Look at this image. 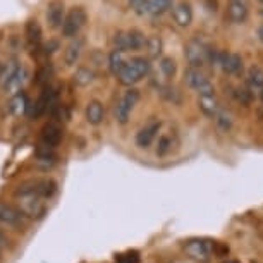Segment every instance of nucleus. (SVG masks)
I'll list each match as a JSON object with an SVG mask.
<instances>
[{
  "instance_id": "nucleus-1",
  "label": "nucleus",
  "mask_w": 263,
  "mask_h": 263,
  "mask_svg": "<svg viewBox=\"0 0 263 263\" xmlns=\"http://www.w3.org/2000/svg\"><path fill=\"white\" fill-rule=\"evenodd\" d=\"M14 196H16L17 208L21 210L24 217H33V218L43 217L47 206H45L43 198L34 190V181H29L26 184L19 186V190L16 191Z\"/></svg>"
},
{
  "instance_id": "nucleus-2",
  "label": "nucleus",
  "mask_w": 263,
  "mask_h": 263,
  "mask_svg": "<svg viewBox=\"0 0 263 263\" xmlns=\"http://www.w3.org/2000/svg\"><path fill=\"white\" fill-rule=\"evenodd\" d=\"M152 71V64L148 57H133L124 64V67L119 71L117 78L119 83L124 86H133L138 81H141L143 78L148 76Z\"/></svg>"
},
{
  "instance_id": "nucleus-3",
  "label": "nucleus",
  "mask_w": 263,
  "mask_h": 263,
  "mask_svg": "<svg viewBox=\"0 0 263 263\" xmlns=\"http://www.w3.org/2000/svg\"><path fill=\"white\" fill-rule=\"evenodd\" d=\"M146 45V36L140 29H131V31H117L112 38V47L117 52H131L141 50Z\"/></svg>"
},
{
  "instance_id": "nucleus-4",
  "label": "nucleus",
  "mask_w": 263,
  "mask_h": 263,
  "mask_svg": "<svg viewBox=\"0 0 263 263\" xmlns=\"http://www.w3.org/2000/svg\"><path fill=\"white\" fill-rule=\"evenodd\" d=\"M138 100H140V91L135 90V88H129V90L119 98L116 107H114V117H116V121L119 124H127L133 108H135Z\"/></svg>"
},
{
  "instance_id": "nucleus-5",
  "label": "nucleus",
  "mask_w": 263,
  "mask_h": 263,
  "mask_svg": "<svg viewBox=\"0 0 263 263\" xmlns=\"http://www.w3.org/2000/svg\"><path fill=\"white\" fill-rule=\"evenodd\" d=\"M208 53H210V48H208L200 38H193L186 43L184 55H186L187 64H190V67L200 69L201 66H205L208 62Z\"/></svg>"
},
{
  "instance_id": "nucleus-6",
  "label": "nucleus",
  "mask_w": 263,
  "mask_h": 263,
  "mask_svg": "<svg viewBox=\"0 0 263 263\" xmlns=\"http://www.w3.org/2000/svg\"><path fill=\"white\" fill-rule=\"evenodd\" d=\"M86 11L83 7H74L69 11V14L64 17L62 23V34L66 38H76L83 26L86 24Z\"/></svg>"
},
{
  "instance_id": "nucleus-7",
  "label": "nucleus",
  "mask_w": 263,
  "mask_h": 263,
  "mask_svg": "<svg viewBox=\"0 0 263 263\" xmlns=\"http://www.w3.org/2000/svg\"><path fill=\"white\" fill-rule=\"evenodd\" d=\"M184 83L191 90H195L198 95H213L215 90H213V84L210 83L205 74H203L201 69H195L190 67L184 72Z\"/></svg>"
},
{
  "instance_id": "nucleus-8",
  "label": "nucleus",
  "mask_w": 263,
  "mask_h": 263,
  "mask_svg": "<svg viewBox=\"0 0 263 263\" xmlns=\"http://www.w3.org/2000/svg\"><path fill=\"white\" fill-rule=\"evenodd\" d=\"M62 140V129L59 127V124L55 122H48L42 127L40 131V148H45V150H53L59 146V143Z\"/></svg>"
},
{
  "instance_id": "nucleus-9",
  "label": "nucleus",
  "mask_w": 263,
  "mask_h": 263,
  "mask_svg": "<svg viewBox=\"0 0 263 263\" xmlns=\"http://www.w3.org/2000/svg\"><path fill=\"white\" fill-rule=\"evenodd\" d=\"M0 224L6 227H12V229H19V227L24 226V215L17 206L0 201Z\"/></svg>"
},
{
  "instance_id": "nucleus-10",
  "label": "nucleus",
  "mask_w": 263,
  "mask_h": 263,
  "mask_svg": "<svg viewBox=\"0 0 263 263\" xmlns=\"http://www.w3.org/2000/svg\"><path fill=\"white\" fill-rule=\"evenodd\" d=\"M217 66H220L222 71L231 74V76H239L242 72V57L239 53L218 52Z\"/></svg>"
},
{
  "instance_id": "nucleus-11",
  "label": "nucleus",
  "mask_w": 263,
  "mask_h": 263,
  "mask_svg": "<svg viewBox=\"0 0 263 263\" xmlns=\"http://www.w3.org/2000/svg\"><path fill=\"white\" fill-rule=\"evenodd\" d=\"M248 14H250V0H229L227 2V17L232 23H245Z\"/></svg>"
},
{
  "instance_id": "nucleus-12",
  "label": "nucleus",
  "mask_w": 263,
  "mask_h": 263,
  "mask_svg": "<svg viewBox=\"0 0 263 263\" xmlns=\"http://www.w3.org/2000/svg\"><path fill=\"white\" fill-rule=\"evenodd\" d=\"M160 121H152L148 122L145 127H141L140 131H138L136 135V145L140 148H150L152 143L155 141V138L158 135V131H160Z\"/></svg>"
},
{
  "instance_id": "nucleus-13",
  "label": "nucleus",
  "mask_w": 263,
  "mask_h": 263,
  "mask_svg": "<svg viewBox=\"0 0 263 263\" xmlns=\"http://www.w3.org/2000/svg\"><path fill=\"white\" fill-rule=\"evenodd\" d=\"M83 50H84V38H81V36L72 38V42L69 43L66 52H64V62H66V66H69V67L76 66Z\"/></svg>"
},
{
  "instance_id": "nucleus-14",
  "label": "nucleus",
  "mask_w": 263,
  "mask_h": 263,
  "mask_svg": "<svg viewBox=\"0 0 263 263\" xmlns=\"http://www.w3.org/2000/svg\"><path fill=\"white\" fill-rule=\"evenodd\" d=\"M64 2L62 0H52L47 6V21L52 28H61L64 23Z\"/></svg>"
},
{
  "instance_id": "nucleus-15",
  "label": "nucleus",
  "mask_w": 263,
  "mask_h": 263,
  "mask_svg": "<svg viewBox=\"0 0 263 263\" xmlns=\"http://www.w3.org/2000/svg\"><path fill=\"white\" fill-rule=\"evenodd\" d=\"M29 79V71L26 66H19V69L16 71V74L12 76L11 81L7 83V86L4 88V91L9 93V95H16L17 91L23 90V86L26 84V81Z\"/></svg>"
},
{
  "instance_id": "nucleus-16",
  "label": "nucleus",
  "mask_w": 263,
  "mask_h": 263,
  "mask_svg": "<svg viewBox=\"0 0 263 263\" xmlns=\"http://www.w3.org/2000/svg\"><path fill=\"white\" fill-rule=\"evenodd\" d=\"M172 16L179 26H190L193 21L191 6L187 2H184V0H182V2H177L172 9Z\"/></svg>"
},
{
  "instance_id": "nucleus-17",
  "label": "nucleus",
  "mask_w": 263,
  "mask_h": 263,
  "mask_svg": "<svg viewBox=\"0 0 263 263\" xmlns=\"http://www.w3.org/2000/svg\"><path fill=\"white\" fill-rule=\"evenodd\" d=\"M184 250L195 260H206L210 256V245L205 241H190L184 246Z\"/></svg>"
},
{
  "instance_id": "nucleus-18",
  "label": "nucleus",
  "mask_w": 263,
  "mask_h": 263,
  "mask_svg": "<svg viewBox=\"0 0 263 263\" xmlns=\"http://www.w3.org/2000/svg\"><path fill=\"white\" fill-rule=\"evenodd\" d=\"M198 103H200V108L201 112L205 114L206 117L213 119L218 114V110H220V102H218V98L215 97V93L213 95H200V100H198Z\"/></svg>"
},
{
  "instance_id": "nucleus-19",
  "label": "nucleus",
  "mask_w": 263,
  "mask_h": 263,
  "mask_svg": "<svg viewBox=\"0 0 263 263\" xmlns=\"http://www.w3.org/2000/svg\"><path fill=\"white\" fill-rule=\"evenodd\" d=\"M84 116H86V121L91 124V126H98L103 121V116H105V110H103V105L98 100H91L86 105V110H84Z\"/></svg>"
},
{
  "instance_id": "nucleus-20",
  "label": "nucleus",
  "mask_w": 263,
  "mask_h": 263,
  "mask_svg": "<svg viewBox=\"0 0 263 263\" xmlns=\"http://www.w3.org/2000/svg\"><path fill=\"white\" fill-rule=\"evenodd\" d=\"M19 66H21V64H19L17 59H14V57L9 59L7 62H4L2 66H0V88H2V90L7 86V83L12 79V76L16 74Z\"/></svg>"
},
{
  "instance_id": "nucleus-21",
  "label": "nucleus",
  "mask_w": 263,
  "mask_h": 263,
  "mask_svg": "<svg viewBox=\"0 0 263 263\" xmlns=\"http://www.w3.org/2000/svg\"><path fill=\"white\" fill-rule=\"evenodd\" d=\"M246 83H248V90L251 91L263 90V69L260 66H251L248 69Z\"/></svg>"
},
{
  "instance_id": "nucleus-22",
  "label": "nucleus",
  "mask_w": 263,
  "mask_h": 263,
  "mask_svg": "<svg viewBox=\"0 0 263 263\" xmlns=\"http://www.w3.org/2000/svg\"><path fill=\"white\" fill-rule=\"evenodd\" d=\"M74 83L78 84V86L81 88H86L90 86V84L95 81V71H93L91 67H78L76 72H74Z\"/></svg>"
},
{
  "instance_id": "nucleus-23",
  "label": "nucleus",
  "mask_w": 263,
  "mask_h": 263,
  "mask_svg": "<svg viewBox=\"0 0 263 263\" xmlns=\"http://www.w3.org/2000/svg\"><path fill=\"white\" fill-rule=\"evenodd\" d=\"M55 152L53 150H45V148H36V163L42 168H52L55 165Z\"/></svg>"
},
{
  "instance_id": "nucleus-24",
  "label": "nucleus",
  "mask_w": 263,
  "mask_h": 263,
  "mask_svg": "<svg viewBox=\"0 0 263 263\" xmlns=\"http://www.w3.org/2000/svg\"><path fill=\"white\" fill-rule=\"evenodd\" d=\"M34 190L43 200H50V198L55 195L57 191V184L52 179H42V181H34Z\"/></svg>"
},
{
  "instance_id": "nucleus-25",
  "label": "nucleus",
  "mask_w": 263,
  "mask_h": 263,
  "mask_svg": "<svg viewBox=\"0 0 263 263\" xmlns=\"http://www.w3.org/2000/svg\"><path fill=\"white\" fill-rule=\"evenodd\" d=\"M28 108V97L24 91H17L16 95L11 98V102H9V110L14 116H19V114H23L24 110Z\"/></svg>"
},
{
  "instance_id": "nucleus-26",
  "label": "nucleus",
  "mask_w": 263,
  "mask_h": 263,
  "mask_svg": "<svg viewBox=\"0 0 263 263\" xmlns=\"http://www.w3.org/2000/svg\"><path fill=\"white\" fill-rule=\"evenodd\" d=\"M172 7V0H146V14L160 16Z\"/></svg>"
},
{
  "instance_id": "nucleus-27",
  "label": "nucleus",
  "mask_w": 263,
  "mask_h": 263,
  "mask_svg": "<svg viewBox=\"0 0 263 263\" xmlns=\"http://www.w3.org/2000/svg\"><path fill=\"white\" fill-rule=\"evenodd\" d=\"M213 121H215L217 127L224 133L231 131V127L234 126V116H232L229 110H226V108H220L217 116L213 117Z\"/></svg>"
},
{
  "instance_id": "nucleus-28",
  "label": "nucleus",
  "mask_w": 263,
  "mask_h": 263,
  "mask_svg": "<svg viewBox=\"0 0 263 263\" xmlns=\"http://www.w3.org/2000/svg\"><path fill=\"white\" fill-rule=\"evenodd\" d=\"M26 36L31 45H34V47L40 45V42H42V28H40V24L36 21L26 23Z\"/></svg>"
},
{
  "instance_id": "nucleus-29",
  "label": "nucleus",
  "mask_w": 263,
  "mask_h": 263,
  "mask_svg": "<svg viewBox=\"0 0 263 263\" xmlns=\"http://www.w3.org/2000/svg\"><path fill=\"white\" fill-rule=\"evenodd\" d=\"M126 57H124L122 52H117V50H112V53L108 55V69H110L112 74H119V71L124 67V64H126Z\"/></svg>"
},
{
  "instance_id": "nucleus-30",
  "label": "nucleus",
  "mask_w": 263,
  "mask_h": 263,
  "mask_svg": "<svg viewBox=\"0 0 263 263\" xmlns=\"http://www.w3.org/2000/svg\"><path fill=\"white\" fill-rule=\"evenodd\" d=\"M146 53L150 59H157L162 53V40L158 36H148L146 38Z\"/></svg>"
},
{
  "instance_id": "nucleus-31",
  "label": "nucleus",
  "mask_w": 263,
  "mask_h": 263,
  "mask_svg": "<svg viewBox=\"0 0 263 263\" xmlns=\"http://www.w3.org/2000/svg\"><path fill=\"white\" fill-rule=\"evenodd\" d=\"M172 136L171 135H162L158 138V143H157V155L158 157H167L168 153L172 152Z\"/></svg>"
},
{
  "instance_id": "nucleus-32",
  "label": "nucleus",
  "mask_w": 263,
  "mask_h": 263,
  "mask_svg": "<svg viewBox=\"0 0 263 263\" xmlns=\"http://www.w3.org/2000/svg\"><path fill=\"white\" fill-rule=\"evenodd\" d=\"M160 69L167 78H172L176 74V61L172 57H163L160 61Z\"/></svg>"
},
{
  "instance_id": "nucleus-33",
  "label": "nucleus",
  "mask_w": 263,
  "mask_h": 263,
  "mask_svg": "<svg viewBox=\"0 0 263 263\" xmlns=\"http://www.w3.org/2000/svg\"><path fill=\"white\" fill-rule=\"evenodd\" d=\"M234 95H236L237 100H239L241 103H245V105H250L251 100H253V91L248 90V88H237Z\"/></svg>"
},
{
  "instance_id": "nucleus-34",
  "label": "nucleus",
  "mask_w": 263,
  "mask_h": 263,
  "mask_svg": "<svg viewBox=\"0 0 263 263\" xmlns=\"http://www.w3.org/2000/svg\"><path fill=\"white\" fill-rule=\"evenodd\" d=\"M116 263H140V256H138L136 251H129L124 253V255H117Z\"/></svg>"
},
{
  "instance_id": "nucleus-35",
  "label": "nucleus",
  "mask_w": 263,
  "mask_h": 263,
  "mask_svg": "<svg viewBox=\"0 0 263 263\" xmlns=\"http://www.w3.org/2000/svg\"><path fill=\"white\" fill-rule=\"evenodd\" d=\"M129 4L135 9L136 14H140V16H145L146 14V0H129Z\"/></svg>"
},
{
  "instance_id": "nucleus-36",
  "label": "nucleus",
  "mask_w": 263,
  "mask_h": 263,
  "mask_svg": "<svg viewBox=\"0 0 263 263\" xmlns=\"http://www.w3.org/2000/svg\"><path fill=\"white\" fill-rule=\"evenodd\" d=\"M48 76H50V72H48V67L40 69L38 74H36V81L40 84H47L48 83Z\"/></svg>"
},
{
  "instance_id": "nucleus-37",
  "label": "nucleus",
  "mask_w": 263,
  "mask_h": 263,
  "mask_svg": "<svg viewBox=\"0 0 263 263\" xmlns=\"http://www.w3.org/2000/svg\"><path fill=\"white\" fill-rule=\"evenodd\" d=\"M55 50H59V42H53V40H52V42H48L45 45V52L47 53H53Z\"/></svg>"
},
{
  "instance_id": "nucleus-38",
  "label": "nucleus",
  "mask_w": 263,
  "mask_h": 263,
  "mask_svg": "<svg viewBox=\"0 0 263 263\" xmlns=\"http://www.w3.org/2000/svg\"><path fill=\"white\" fill-rule=\"evenodd\" d=\"M6 246H7V237L2 231H0V250H4Z\"/></svg>"
},
{
  "instance_id": "nucleus-39",
  "label": "nucleus",
  "mask_w": 263,
  "mask_h": 263,
  "mask_svg": "<svg viewBox=\"0 0 263 263\" xmlns=\"http://www.w3.org/2000/svg\"><path fill=\"white\" fill-rule=\"evenodd\" d=\"M256 34H258V40H260V42L263 43V23L260 24V26H258V31H256Z\"/></svg>"
},
{
  "instance_id": "nucleus-40",
  "label": "nucleus",
  "mask_w": 263,
  "mask_h": 263,
  "mask_svg": "<svg viewBox=\"0 0 263 263\" xmlns=\"http://www.w3.org/2000/svg\"><path fill=\"white\" fill-rule=\"evenodd\" d=\"M258 93H260V98H261V102H263V90H260Z\"/></svg>"
},
{
  "instance_id": "nucleus-41",
  "label": "nucleus",
  "mask_w": 263,
  "mask_h": 263,
  "mask_svg": "<svg viewBox=\"0 0 263 263\" xmlns=\"http://www.w3.org/2000/svg\"><path fill=\"white\" fill-rule=\"evenodd\" d=\"M226 263H237V261H226Z\"/></svg>"
},
{
  "instance_id": "nucleus-42",
  "label": "nucleus",
  "mask_w": 263,
  "mask_h": 263,
  "mask_svg": "<svg viewBox=\"0 0 263 263\" xmlns=\"http://www.w3.org/2000/svg\"><path fill=\"white\" fill-rule=\"evenodd\" d=\"M0 258H2V250H0Z\"/></svg>"
},
{
  "instance_id": "nucleus-43",
  "label": "nucleus",
  "mask_w": 263,
  "mask_h": 263,
  "mask_svg": "<svg viewBox=\"0 0 263 263\" xmlns=\"http://www.w3.org/2000/svg\"><path fill=\"white\" fill-rule=\"evenodd\" d=\"M260 14H261V16H263V9H261V11H260Z\"/></svg>"
},
{
  "instance_id": "nucleus-44",
  "label": "nucleus",
  "mask_w": 263,
  "mask_h": 263,
  "mask_svg": "<svg viewBox=\"0 0 263 263\" xmlns=\"http://www.w3.org/2000/svg\"><path fill=\"white\" fill-rule=\"evenodd\" d=\"M258 2H260V4H263V0H258Z\"/></svg>"
}]
</instances>
